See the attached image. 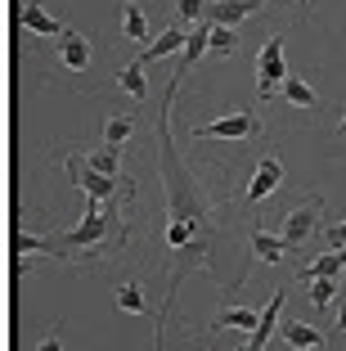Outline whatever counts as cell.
Wrapping results in <instances>:
<instances>
[{"label":"cell","mask_w":346,"mask_h":351,"mask_svg":"<svg viewBox=\"0 0 346 351\" xmlns=\"http://www.w3.org/2000/svg\"><path fill=\"white\" fill-rule=\"evenodd\" d=\"M175 90L180 77H171L158 113V171H162V189H166V306H162V329H158V351H162V333L171 324V306L175 293L189 275L212 270V248L221 234V212H216L207 185L189 171V162L180 158V149L171 145V108H175Z\"/></svg>","instance_id":"cell-1"},{"label":"cell","mask_w":346,"mask_h":351,"mask_svg":"<svg viewBox=\"0 0 346 351\" xmlns=\"http://www.w3.org/2000/svg\"><path fill=\"white\" fill-rule=\"evenodd\" d=\"M122 248V217H117V203L99 207V198L86 203V217L77 230H68L63 239H54V252L59 257H82V252H112Z\"/></svg>","instance_id":"cell-2"},{"label":"cell","mask_w":346,"mask_h":351,"mask_svg":"<svg viewBox=\"0 0 346 351\" xmlns=\"http://www.w3.org/2000/svg\"><path fill=\"white\" fill-rule=\"evenodd\" d=\"M243 135H261V117L256 113H225L216 122L194 126V140H243Z\"/></svg>","instance_id":"cell-3"},{"label":"cell","mask_w":346,"mask_h":351,"mask_svg":"<svg viewBox=\"0 0 346 351\" xmlns=\"http://www.w3.org/2000/svg\"><path fill=\"white\" fill-rule=\"evenodd\" d=\"M68 171H72V180L86 189V198H99V203H112L117 185H126L122 176H103V171H95V167L86 162L82 154H68Z\"/></svg>","instance_id":"cell-4"},{"label":"cell","mask_w":346,"mask_h":351,"mask_svg":"<svg viewBox=\"0 0 346 351\" xmlns=\"http://www.w3.org/2000/svg\"><path fill=\"white\" fill-rule=\"evenodd\" d=\"M256 90H261V99H275V90L284 86L288 68H284V36H270V41L261 45V59H256Z\"/></svg>","instance_id":"cell-5"},{"label":"cell","mask_w":346,"mask_h":351,"mask_svg":"<svg viewBox=\"0 0 346 351\" xmlns=\"http://www.w3.org/2000/svg\"><path fill=\"white\" fill-rule=\"evenodd\" d=\"M319 217H324V194L301 198V203H297L293 212L284 217V239H288V248H301L306 239H310V230H315Z\"/></svg>","instance_id":"cell-6"},{"label":"cell","mask_w":346,"mask_h":351,"mask_svg":"<svg viewBox=\"0 0 346 351\" xmlns=\"http://www.w3.org/2000/svg\"><path fill=\"white\" fill-rule=\"evenodd\" d=\"M270 0H207V14L203 23H216V27H238L243 19L261 14Z\"/></svg>","instance_id":"cell-7"},{"label":"cell","mask_w":346,"mask_h":351,"mask_svg":"<svg viewBox=\"0 0 346 351\" xmlns=\"http://www.w3.org/2000/svg\"><path fill=\"white\" fill-rule=\"evenodd\" d=\"M279 185H284V162H279V158H261V162H256L252 185H247V203H261V198L275 194Z\"/></svg>","instance_id":"cell-8"},{"label":"cell","mask_w":346,"mask_h":351,"mask_svg":"<svg viewBox=\"0 0 346 351\" xmlns=\"http://www.w3.org/2000/svg\"><path fill=\"white\" fill-rule=\"evenodd\" d=\"M59 59H63V68H72V73H86L90 68V41H86L82 32H63L59 36Z\"/></svg>","instance_id":"cell-9"},{"label":"cell","mask_w":346,"mask_h":351,"mask_svg":"<svg viewBox=\"0 0 346 351\" xmlns=\"http://www.w3.org/2000/svg\"><path fill=\"white\" fill-rule=\"evenodd\" d=\"M247 239H252V257L256 261H265V266H279V261H284V252H288V239L284 234H270V230L256 226Z\"/></svg>","instance_id":"cell-10"},{"label":"cell","mask_w":346,"mask_h":351,"mask_svg":"<svg viewBox=\"0 0 346 351\" xmlns=\"http://www.w3.org/2000/svg\"><path fill=\"white\" fill-rule=\"evenodd\" d=\"M23 27L36 32V36H63V32H68L59 19H50V10H45L41 0H27V5H23Z\"/></svg>","instance_id":"cell-11"},{"label":"cell","mask_w":346,"mask_h":351,"mask_svg":"<svg viewBox=\"0 0 346 351\" xmlns=\"http://www.w3.org/2000/svg\"><path fill=\"white\" fill-rule=\"evenodd\" d=\"M184 41H189V32H180V27H166L162 36L153 45H144L140 50V68L144 63H153V59H166V54H175V50H184Z\"/></svg>","instance_id":"cell-12"},{"label":"cell","mask_w":346,"mask_h":351,"mask_svg":"<svg viewBox=\"0 0 346 351\" xmlns=\"http://www.w3.org/2000/svg\"><path fill=\"white\" fill-rule=\"evenodd\" d=\"M256 324H261V311H247V306H225L221 315L212 320V329H247V338L256 333Z\"/></svg>","instance_id":"cell-13"},{"label":"cell","mask_w":346,"mask_h":351,"mask_svg":"<svg viewBox=\"0 0 346 351\" xmlns=\"http://www.w3.org/2000/svg\"><path fill=\"white\" fill-rule=\"evenodd\" d=\"M279 333H284V342L297 347V351H319V347H324V333L310 329V324H301V320H288Z\"/></svg>","instance_id":"cell-14"},{"label":"cell","mask_w":346,"mask_h":351,"mask_svg":"<svg viewBox=\"0 0 346 351\" xmlns=\"http://www.w3.org/2000/svg\"><path fill=\"white\" fill-rule=\"evenodd\" d=\"M207 50H212V23H198V27L189 32V41H184V68H180V77H189V68H194Z\"/></svg>","instance_id":"cell-15"},{"label":"cell","mask_w":346,"mask_h":351,"mask_svg":"<svg viewBox=\"0 0 346 351\" xmlns=\"http://www.w3.org/2000/svg\"><path fill=\"white\" fill-rule=\"evenodd\" d=\"M342 266H346V248H333L328 257L301 266V279H306V284H310V279H337V275H342Z\"/></svg>","instance_id":"cell-16"},{"label":"cell","mask_w":346,"mask_h":351,"mask_svg":"<svg viewBox=\"0 0 346 351\" xmlns=\"http://www.w3.org/2000/svg\"><path fill=\"white\" fill-rule=\"evenodd\" d=\"M279 311H284V293H270V302H265V311H261V324H256V333H252V342H270V333H275V324H279Z\"/></svg>","instance_id":"cell-17"},{"label":"cell","mask_w":346,"mask_h":351,"mask_svg":"<svg viewBox=\"0 0 346 351\" xmlns=\"http://www.w3.org/2000/svg\"><path fill=\"white\" fill-rule=\"evenodd\" d=\"M122 36L126 41H149V19L140 5H122Z\"/></svg>","instance_id":"cell-18"},{"label":"cell","mask_w":346,"mask_h":351,"mask_svg":"<svg viewBox=\"0 0 346 351\" xmlns=\"http://www.w3.org/2000/svg\"><path fill=\"white\" fill-rule=\"evenodd\" d=\"M279 95H284L293 108H315V90L301 82V77H284V86H279Z\"/></svg>","instance_id":"cell-19"},{"label":"cell","mask_w":346,"mask_h":351,"mask_svg":"<svg viewBox=\"0 0 346 351\" xmlns=\"http://www.w3.org/2000/svg\"><path fill=\"white\" fill-rule=\"evenodd\" d=\"M117 86H122L126 95H135V99H144V95H149V82H144V68H140V63H126L122 73H117Z\"/></svg>","instance_id":"cell-20"},{"label":"cell","mask_w":346,"mask_h":351,"mask_svg":"<svg viewBox=\"0 0 346 351\" xmlns=\"http://www.w3.org/2000/svg\"><path fill=\"white\" fill-rule=\"evenodd\" d=\"M131 131H135V122H131V117H108V122H103V145L122 149L126 140H131Z\"/></svg>","instance_id":"cell-21"},{"label":"cell","mask_w":346,"mask_h":351,"mask_svg":"<svg viewBox=\"0 0 346 351\" xmlns=\"http://www.w3.org/2000/svg\"><path fill=\"white\" fill-rule=\"evenodd\" d=\"M117 306H122L126 315H144V311H149V302H144L140 284H122V289H117Z\"/></svg>","instance_id":"cell-22"},{"label":"cell","mask_w":346,"mask_h":351,"mask_svg":"<svg viewBox=\"0 0 346 351\" xmlns=\"http://www.w3.org/2000/svg\"><path fill=\"white\" fill-rule=\"evenodd\" d=\"M234 50H238L234 27H216V23H212V54H216V59H230Z\"/></svg>","instance_id":"cell-23"},{"label":"cell","mask_w":346,"mask_h":351,"mask_svg":"<svg viewBox=\"0 0 346 351\" xmlns=\"http://www.w3.org/2000/svg\"><path fill=\"white\" fill-rule=\"evenodd\" d=\"M27 252H54V239H36V234H14V257H27Z\"/></svg>","instance_id":"cell-24"},{"label":"cell","mask_w":346,"mask_h":351,"mask_svg":"<svg viewBox=\"0 0 346 351\" xmlns=\"http://www.w3.org/2000/svg\"><path fill=\"white\" fill-rule=\"evenodd\" d=\"M306 298H310V306H328V302L337 298V279H310V293H306Z\"/></svg>","instance_id":"cell-25"},{"label":"cell","mask_w":346,"mask_h":351,"mask_svg":"<svg viewBox=\"0 0 346 351\" xmlns=\"http://www.w3.org/2000/svg\"><path fill=\"white\" fill-rule=\"evenodd\" d=\"M117 154H122V149H112V145H103V149H95V154L86 158V162H90L95 171H103V176H117Z\"/></svg>","instance_id":"cell-26"},{"label":"cell","mask_w":346,"mask_h":351,"mask_svg":"<svg viewBox=\"0 0 346 351\" xmlns=\"http://www.w3.org/2000/svg\"><path fill=\"white\" fill-rule=\"evenodd\" d=\"M175 14H180L184 23H203V14H207V0H175Z\"/></svg>","instance_id":"cell-27"},{"label":"cell","mask_w":346,"mask_h":351,"mask_svg":"<svg viewBox=\"0 0 346 351\" xmlns=\"http://www.w3.org/2000/svg\"><path fill=\"white\" fill-rule=\"evenodd\" d=\"M328 243H333V248H346V221H342V226H333V230H328Z\"/></svg>","instance_id":"cell-28"},{"label":"cell","mask_w":346,"mask_h":351,"mask_svg":"<svg viewBox=\"0 0 346 351\" xmlns=\"http://www.w3.org/2000/svg\"><path fill=\"white\" fill-rule=\"evenodd\" d=\"M36 351H63V338H59V333H50V338H45Z\"/></svg>","instance_id":"cell-29"},{"label":"cell","mask_w":346,"mask_h":351,"mask_svg":"<svg viewBox=\"0 0 346 351\" xmlns=\"http://www.w3.org/2000/svg\"><path fill=\"white\" fill-rule=\"evenodd\" d=\"M337 329H342V333H346V306H342V311H337Z\"/></svg>","instance_id":"cell-30"},{"label":"cell","mask_w":346,"mask_h":351,"mask_svg":"<svg viewBox=\"0 0 346 351\" xmlns=\"http://www.w3.org/2000/svg\"><path fill=\"white\" fill-rule=\"evenodd\" d=\"M243 351H265V347H261V342H252V338H247V347H243Z\"/></svg>","instance_id":"cell-31"},{"label":"cell","mask_w":346,"mask_h":351,"mask_svg":"<svg viewBox=\"0 0 346 351\" xmlns=\"http://www.w3.org/2000/svg\"><path fill=\"white\" fill-rule=\"evenodd\" d=\"M337 135H342V140H346V113H342V122H337Z\"/></svg>","instance_id":"cell-32"},{"label":"cell","mask_w":346,"mask_h":351,"mask_svg":"<svg viewBox=\"0 0 346 351\" xmlns=\"http://www.w3.org/2000/svg\"><path fill=\"white\" fill-rule=\"evenodd\" d=\"M293 5H297V10H306V5H310V0H293Z\"/></svg>","instance_id":"cell-33"}]
</instances>
